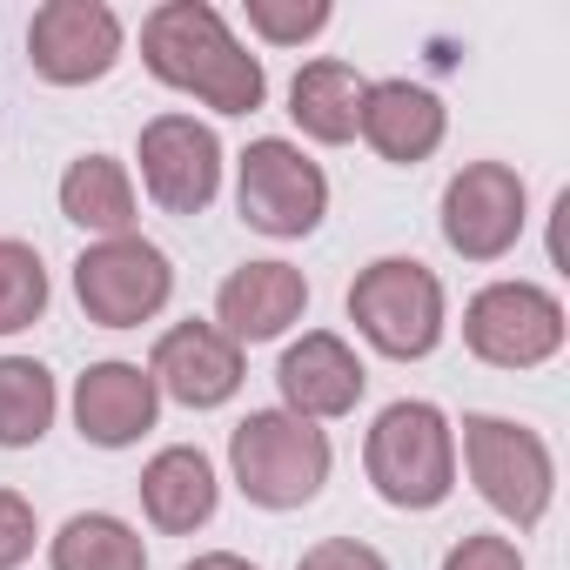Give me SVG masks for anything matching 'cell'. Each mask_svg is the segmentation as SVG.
<instances>
[{
    "instance_id": "cell-9",
    "label": "cell",
    "mask_w": 570,
    "mask_h": 570,
    "mask_svg": "<svg viewBox=\"0 0 570 570\" xmlns=\"http://www.w3.org/2000/svg\"><path fill=\"white\" fill-rule=\"evenodd\" d=\"M443 242L463 262H503L523 242L530 222V188L510 161H463L443 181Z\"/></svg>"
},
{
    "instance_id": "cell-10",
    "label": "cell",
    "mask_w": 570,
    "mask_h": 570,
    "mask_svg": "<svg viewBox=\"0 0 570 570\" xmlns=\"http://www.w3.org/2000/svg\"><path fill=\"white\" fill-rule=\"evenodd\" d=\"M128 55V28L108 0H48L28 21V68L48 88H88L108 81Z\"/></svg>"
},
{
    "instance_id": "cell-11",
    "label": "cell",
    "mask_w": 570,
    "mask_h": 570,
    "mask_svg": "<svg viewBox=\"0 0 570 570\" xmlns=\"http://www.w3.org/2000/svg\"><path fill=\"white\" fill-rule=\"evenodd\" d=\"M135 161H141V188L161 215H202L215 208L222 195V135L195 115H155L135 141Z\"/></svg>"
},
{
    "instance_id": "cell-21",
    "label": "cell",
    "mask_w": 570,
    "mask_h": 570,
    "mask_svg": "<svg viewBox=\"0 0 570 570\" xmlns=\"http://www.w3.org/2000/svg\"><path fill=\"white\" fill-rule=\"evenodd\" d=\"M61 390L55 370L35 356H0V450H35L55 430Z\"/></svg>"
},
{
    "instance_id": "cell-2",
    "label": "cell",
    "mask_w": 570,
    "mask_h": 570,
    "mask_svg": "<svg viewBox=\"0 0 570 570\" xmlns=\"http://www.w3.org/2000/svg\"><path fill=\"white\" fill-rule=\"evenodd\" d=\"M363 476L390 510L423 517V510L450 503V490H456V423L423 396L390 403L363 436Z\"/></svg>"
},
{
    "instance_id": "cell-24",
    "label": "cell",
    "mask_w": 570,
    "mask_h": 570,
    "mask_svg": "<svg viewBox=\"0 0 570 570\" xmlns=\"http://www.w3.org/2000/svg\"><path fill=\"white\" fill-rule=\"evenodd\" d=\"M41 543V523H35V503L21 490L0 483V570H21Z\"/></svg>"
},
{
    "instance_id": "cell-26",
    "label": "cell",
    "mask_w": 570,
    "mask_h": 570,
    "mask_svg": "<svg viewBox=\"0 0 570 570\" xmlns=\"http://www.w3.org/2000/svg\"><path fill=\"white\" fill-rule=\"evenodd\" d=\"M296 570H390V563H383V550H370L356 537H323L296 557Z\"/></svg>"
},
{
    "instance_id": "cell-20",
    "label": "cell",
    "mask_w": 570,
    "mask_h": 570,
    "mask_svg": "<svg viewBox=\"0 0 570 570\" xmlns=\"http://www.w3.org/2000/svg\"><path fill=\"white\" fill-rule=\"evenodd\" d=\"M48 570H148V543L115 510H75L48 537Z\"/></svg>"
},
{
    "instance_id": "cell-17",
    "label": "cell",
    "mask_w": 570,
    "mask_h": 570,
    "mask_svg": "<svg viewBox=\"0 0 570 570\" xmlns=\"http://www.w3.org/2000/svg\"><path fill=\"white\" fill-rule=\"evenodd\" d=\"M141 510H148V523L161 530V537H195L208 517H215V503H222V476H215V463L195 450V443H168V450H155L148 463H141Z\"/></svg>"
},
{
    "instance_id": "cell-23",
    "label": "cell",
    "mask_w": 570,
    "mask_h": 570,
    "mask_svg": "<svg viewBox=\"0 0 570 570\" xmlns=\"http://www.w3.org/2000/svg\"><path fill=\"white\" fill-rule=\"evenodd\" d=\"M242 14H248V28L268 48H303V41H316L336 21L330 0H242Z\"/></svg>"
},
{
    "instance_id": "cell-22",
    "label": "cell",
    "mask_w": 570,
    "mask_h": 570,
    "mask_svg": "<svg viewBox=\"0 0 570 570\" xmlns=\"http://www.w3.org/2000/svg\"><path fill=\"white\" fill-rule=\"evenodd\" d=\"M48 316V262L35 242L0 235V336H21Z\"/></svg>"
},
{
    "instance_id": "cell-27",
    "label": "cell",
    "mask_w": 570,
    "mask_h": 570,
    "mask_svg": "<svg viewBox=\"0 0 570 570\" xmlns=\"http://www.w3.org/2000/svg\"><path fill=\"white\" fill-rule=\"evenodd\" d=\"M181 570H255L248 557H235V550H202V557H188Z\"/></svg>"
},
{
    "instance_id": "cell-6",
    "label": "cell",
    "mask_w": 570,
    "mask_h": 570,
    "mask_svg": "<svg viewBox=\"0 0 570 570\" xmlns=\"http://www.w3.org/2000/svg\"><path fill=\"white\" fill-rule=\"evenodd\" d=\"M235 208L268 242H303L330 215V175L296 141L262 135V141H248L235 155Z\"/></svg>"
},
{
    "instance_id": "cell-1",
    "label": "cell",
    "mask_w": 570,
    "mask_h": 570,
    "mask_svg": "<svg viewBox=\"0 0 570 570\" xmlns=\"http://www.w3.org/2000/svg\"><path fill=\"white\" fill-rule=\"evenodd\" d=\"M141 68L161 88H175V95H188L215 115H255L268 101L262 55H248L228 35V21L208 0H161L141 21Z\"/></svg>"
},
{
    "instance_id": "cell-5",
    "label": "cell",
    "mask_w": 570,
    "mask_h": 570,
    "mask_svg": "<svg viewBox=\"0 0 570 570\" xmlns=\"http://www.w3.org/2000/svg\"><path fill=\"white\" fill-rule=\"evenodd\" d=\"M463 470L476 497L510 517L517 530H537L557 503V456L530 423L510 416H463Z\"/></svg>"
},
{
    "instance_id": "cell-14",
    "label": "cell",
    "mask_w": 570,
    "mask_h": 570,
    "mask_svg": "<svg viewBox=\"0 0 570 570\" xmlns=\"http://www.w3.org/2000/svg\"><path fill=\"white\" fill-rule=\"evenodd\" d=\"M303 316H309V275L289 262H242L215 289V330L235 350L289 336Z\"/></svg>"
},
{
    "instance_id": "cell-25",
    "label": "cell",
    "mask_w": 570,
    "mask_h": 570,
    "mask_svg": "<svg viewBox=\"0 0 570 570\" xmlns=\"http://www.w3.org/2000/svg\"><path fill=\"white\" fill-rule=\"evenodd\" d=\"M443 570H523V550H517L510 537H497V530H470V537L443 557Z\"/></svg>"
},
{
    "instance_id": "cell-4",
    "label": "cell",
    "mask_w": 570,
    "mask_h": 570,
    "mask_svg": "<svg viewBox=\"0 0 570 570\" xmlns=\"http://www.w3.org/2000/svg\"><path fill=\"white\" fill-rule=\"evenodd\" d=\"M350 323L356 336L390 356V363H423L436 356L443 330H450V296L443 275L416 255H376L356 282H350Z\"/></svg>"
},
{
    "instance_id": "cell-7",
    "label": "cell",
    "mask_w": 570,
    "mask_h": 570,
    "mask_svg": "<svg viewBox=\"0 0 570 570\" xmlns=\"http://www.w3.org/2000/svg\"><path fill=\"white\" fill-rule=\"evenodd\" d=\"M175 296V262L148 235H108L75 255V303L95 330H141Z\"/></svg>"
},
{
    "instance_id": "cell-3",
    "label": "cell",
    "mask_w": 570,
    "mask_h": 570,
    "mask_svg": "<svg viewBox=\"0 0 570 570\" xmlns=\"http://www.w3.org/2000/svg\"><path fill=\"white\" fill-rule=\"evenodd\" d=\"M330 430L323 423H303L289 410H248L235 430H228V476L235 490L255 503V510H303L323 497L330 483Z\"/></svg>"
},
{
    "instance_id": "cell-19",
    "label": "cell",
    "mask_w": 570,
    "mask_h": 570,
    "mask_svg": "<svg viewBox=\"0 0 570 570\" xmlns=\"http://www.w3.org/2000/svg\"><path fill=\"white\" fill-rule=\"evenodd\" d=\"M61 215H68L75 228H88L95 242L135 235L141 202H135L128 161H115V155H81V161H68V175H61Z\"/></svg>"
},
{
    "instance_id": "cell-12",
    "label": "cell",
    "mask_w": 570,
    "mask_h": 570,
    "mask_svg": "<svg viewBox=\"0 0 570 570\" xmlns=\"http://www.w3.org/2000/svg\"><path fill=\"white\" fill-rule=\"evenodd\" d=\"M148 376H155V390H161L168 403H181V410H222V403H235L248 363H242V350H235L215 323H175V330L155 336Z\"/></svg>"
},
{
    "instance_id": "cell-16",
    "label": "cell",
    "mask_w": 570,
    "mask_h": 570,
    "mask_svg": "<svg viewBox=\"0 0 570 570\" xmlns=\"http://www.w3.org/2000/svg\"><path fill=\"white\" fill-rule=\"evenodd\" d=\"M356 135H363L390 168H416V161H430V155L443 148L450 108H443L423 81H370Z\"/></svg>"
},
{
    "instance_id": "cell-15",
    "label": "cell",
    "mask_w": 570,
    "mask_h": 570,
    "mask_svg": "<svg viewBox=\"0 0 570 570\" xmlns=\"http://www.w3.org/2000/svg\"><path fill=\"white\" fill-rule=\"evenodd\" d=\"M161 390L141 363H88L75 383V430L95 450H128L155 430Z\"/></svg>"
},
{
    "instance_id": "cell-13",
    "label": "cell",
    "mask_w": 570,
    "mask_h": 570,
    "mask_svg": "<svg viewBox=\"0 0 570 570\" xmlns=\"http://www.w3.org/2000/svg\"><path fill=\"white\" fill-rule=\"evenodd\" d=\"M275 390H282V410L303 416V423H336L363 403L370 390V370L363 356L336 336V330H309L303 343L282 350L275 363Z\"/></svg>"
},
{
    "instance_id": "cell-18",
    "label": "cell",
    "mask_w": 570,
    "mask_h": 570,
    "mask_svg": "<svg viewBox=\"0 0 570 570\" xmlns=\"http://www.w3.org/2000/svg\"><path fill=\"white\" fill-rule=\"evenodd\" d=\"M363 95H370V81H363L350 61L323 55V61L296 68V81H289V121H296L316 148H343V141H356Z\"/></svg>"
},
{
    "instance_id": "cell-8",
    "label": "cell",
    "mask_w": 570,
    "mask_h": 570,
    "mask_svg": "<svg viewBox=\"0 0 570 570\" xmlns=\"http://www.w3.org/2000/svg\"><path fill=\"white\" fill-rule=\"evenodd\" d=\"M570 323L543 282H483L463 303V350L490 370H543L563 350Z\"/></svg>"
}]
</instances>
